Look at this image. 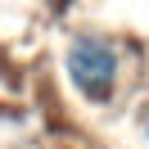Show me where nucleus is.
Wrapping results in <instances>:
<instances>
[{"label": "nucleus", "instance_id": "1", "mask_svg": "<svg viewBox=\"0 0 149 149\" xmlns=\"http://www.w3.org/2000/svg\"><path fill=\"white\" fill-rule=\"evenodd\" d=\"M63 81L86 104H109L122 86V41L109 32H72L63 41Z\"/></svg>", "mask_w": 149, "mask_h": 149}]
</instances>
